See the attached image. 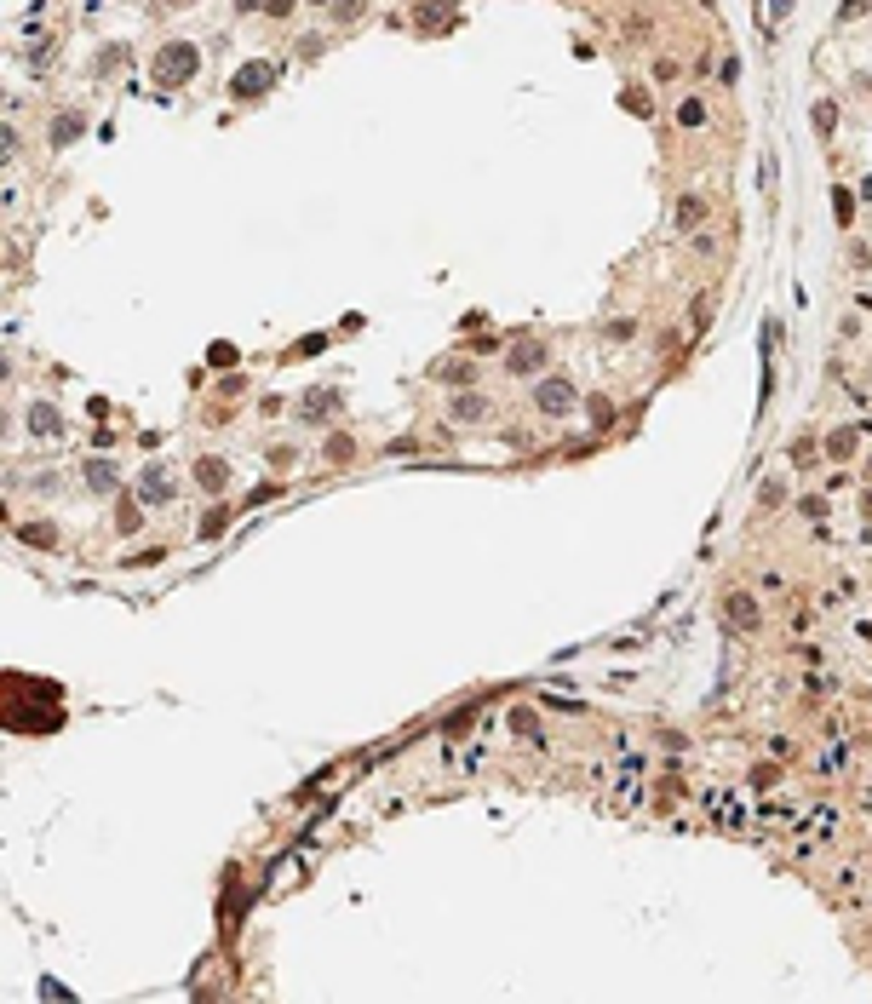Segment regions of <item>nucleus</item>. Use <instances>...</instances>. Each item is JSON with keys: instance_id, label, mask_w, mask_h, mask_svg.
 <instances>
[{"instance_id": "obj_34", "label": "nucleus", "mask_w": 872, "mask_h": 1004, "mask_svg": "<svg viewBox=\"0 0 872 1004\" xmlns=\"http://www.w3.org/2000/svg\"><path fill=\"white\" fill-rule=\"evenodd\" d=\"M310 6H333V0H310Z\"/></svg>"}, {"instance_id": "obj_32", "label": "nucleus", "mask_w": 872, "mask_h": 1004, "mask_svg": "<svg viewBox=\"0 0 872 1004\" xmlns=\"http://www.w3.org/2000/svg\"><path fill=\"white\" fill-rule=\"evenodd\" d=\"M867 6V0H844V18H850V12H861Z\"/></svg>"}, {"instance_id": "obj_11", "label": "nucleus", "mask_w": 872, "mask_h": 1004, "mask_svg": "<svg viewBox=\"0 0 872 1004\" xmlns=\"http://www.w3.org/2000/svg\"><path fill=\"white\" fill-rule=\"evenodd\" d=\"M299 408H305V414H299L305 425H322V419L339 414V391H305V402H299Z\"/></svg>"}, {"instance_id": "obj_18", "label": "nucleus", "mask_w": 872, "mask_h": 1004, "mask_svg": "<svg viewBox=\"0 0 872 1004\" xmlns=\"http://www.w3.org/2000/svg\"><path fill=\"white\" fill-rule=\"evenodd\" d=\"M855 448H861V431L844 425V431H832V437H827V459H850Z\"/></svg>"}, {"instance_id": "obj_6", "label": "nucleus", "mask_w": 872, "mask_h": 1004, "mask_svg": "<svg viewBox=\"0 0 872 1004\" xmlns=\"http://www.w3.org/2000/svg\"><path fill=\"white\" fill-rule=\"evenodd\" d=\"M448 419H454V425H488V419H494V402H488L482 391H454Z\"/></svg>"}, {"instance_id": "obj_9", "label": "nucleus", "mask_w": 872, "mask_h": 1004, "mask_svg": "<svg viewBox=\"0 0 872 1004\" xmlns=\"http://www.w3.org/2000/svg\"><path fill=\"white\" fill-rule=\"evenodd\" d=\"M81 477H87L92 494H115V488H121V465H115V459H87V465H81Z\"/></svg>"}, {"instance_id": "obj_20", "label": "nucleus", "mask_w": 872, "mask_h": 1004, "mask_svg": "<svg viewBox=\"0 0 872 1004\" xmlns=\"http://www.w3.org/2000/svg\"><path fill=\"white\" fill-rule=\"evenodd\" d=\"M758 505H763V511L786 505V482H781V477H763V482H758Z\"/></svg>"}, {"instance_id": "obj_12", "label": "nucleus", "mask_w": 872, "mask_h": 1004, "mask_svg": "<svg viewBox=\"0 0 872 1004\" xmlns=\"http://www.w3.org/2000/svg\"><path fill=\"white\" fill-rule=\"evenodd\" d=\"M81 132H87V115H81V110H64V115L52 121V132H46V138H52V150H69Z\"/></svg>"}, {"instance_id": "obj_1", "label": "nucleus", "mask_w": 872, "mask_h": 1004, "mask_svg": "<svg viewBox=\"0 0 872 1004\" xmlns=\"http://www.w3.org/2000/svg\"><path fill=\"white\" fill-rule=\"evenodd\" d=\"M196 69H201V46L196 41H167L161 52H155V87L178 92V87L196 81Z\"/></svg>"}, {"instance_id": "obj_7", "label": "nucleus", "mask_w": 872, "mask_h": 1004, "mask_svg": "<svg viewBox=\"0 0 872 1004\" xmlns=\"http://www.w3.org/2000/svg\"><path fill=\"white\" fill-rule=\"evenodd\" d=\"M173 488H178V482H173V471H167L161 459L138 471V505H167V500H173Z\"/></svg>"}, {"instance_id": "obj_24", "label": "nucleus", "mask_w": 872, "mask_h": 1004, "mask_svg": "<svg viewBox=\"0 0 872 1004\" xmlns=\"http://www.w3.org/2000/svg\"><path fill=\"white\" fill-rule=\"evenodd\" d=\"M809 121H815V132H821V138H832V127H838V104H827V98H821L815 110H809Z\"/></svg>"}, {"instance_id": "obj_14", "label": "nucleus", "mask_w": 872, "mask_h": 1004, "mask_svg": "<svg viewBox=\"0 0 872 1004\" xmlns=\"http://www.w3.org/2000/svg\"><path fill=\"white\" fill-rule=\"evenodd\" d=\"M29 431L35 437H64V414H58L52 402H35L29 408Z\"/></svg>"}, {"instance_id": "obj_21", "label": "nucleus", "mask_w": 872, "mask_h": 1004, "mask_svg": "<svg viewBox=\"0 0 872 1004\" xmlns=\"http://www.w3.org/2000/svg\"><path fill=\"white\" fill-rule=\"evenodd\" d=\"M718 247L723 241L712 236V230H689V253H695V259H718Z\"/></svg>"}, {"instance_id": "obj_13", "label": "nucleus", "mask_w": 872, "mask_h": 1004, "mask_svg": "<svg viewBox=\"0 0 872 1004\" xmlns=\"http://www.w3.org/2000/svg\"><path fill=\"white\" fill-rule=\"evenodd\" d=\"M505 729H511L517 741H540L545 723H540V712H534V706H511V712H505Z\"/></svg>"}, {"instance_id": "obj_22", "label": "nucleus", "mask_w": 872, "mask_h": 1004, "mask_svg": "<svg viewBox=\"0 0 872 1004\" xmlns=\"http://www.w3.org/2000/svg\"><path fill=\"white\" fill-rule=\"evenodd\" d=\"M700 121H706V98H695V92H689V98L677 104V127H700Z\"/></svg>"}, {"instance_id": "obj_31", "label": "nucleus", "mask_w": 872, "mask_h": 1004, "mask_svg": "<svg viewBox=\"0 0 872 1004\" xmlns=\"http://www.w3.org/2000/svg\"><path fill=\"white\" fill-rule=\"evenodd\" d=\"M706 322H712V299H695V333H706Z\"/></svg>"}, {"instance_id": "obj_19", "label": "nucleus", "mask_w": 872, "mask_h": 1004, "mask_svg": "<svg viewBox=\"0 0 872 1004\" xmlns=\"http://www.w3.org/2000/svg\"><path fill=\"white\" fill-rule=\"evenodd\" d=\"M436 379H448V385H459V391H471V385H477V362H448V368H436Z\"/></svg>"}, {"instance_id": "obj_15", "label": "nucleus", "mask_w": 872, "mask_h": 1004, "mask_svg": "<svg viewBox=\"0 0 872 1004\" xmlns=\"http://www.w3.org/2000/svg\"><path fill=\"white\" fill-rule=\"evenodd\" d=\"M706 224V196H677V230H700Z\"/></svg>"}, {"instance_id": "obj_30", "label": "nucleus", "mask_w": 872, "mask_h": 1004, "mask_svg": "<svg viewBox=\"0 0 872 1004\" xmlns=\"http://www.w3.org/2000/svg\"><path fill=\"white\" fill-rule=\"evenodd\" d=\"M832 207H838V224H850V219H855V201L844 196V190H838V196H832Z\"/></svg>"}, {"instance_id": "obj_33", "label": "nucleus", "mask_w": 872, "mask_h": 1004, "mask_svg": "<svg viewBox=\"0 0 872 1004\" xmlns=\"http://www.w3.org/2000/svg\"><path fill=\"white\" fill-rule=\"evenodd\" d=\"M161 6H196V0H161Z\"/></svg>"}, {"instance_id": "obj_3", "label": "nucleus", "mask_w": 872, "mask_h": 1004, "mask_svg": "<svg viewBox=\"0 0 872 1004\" xmlns=\"http://www.w3.org/2000/svg\"><path fill=\"white\" fill-rule=\"evenodd\" d=\"M580 408V396H574V385L568 379H540L534 385V414L540 419H568Z\"/></svg>"}, {"instance_id": "obj_2", "label": "nucleus", "mask_w": 872, "mask_h": 1004, "mask_svg": "<svg viewBox=\"0 0 872 1004\" xmlns=\"http://www.w3.org/2000/svg\"><path fill=\"white\" fill-rule=\"evenodd\" d=\"M276 75H282V69H276L270 58H253V64H241L236 75H230V98H264V92L276 87Z\"/></svg>"}, {"instance_id": "obj_8", "label": "nucleus", "mask_w": 872, "mask_h": 1004, "mask_svg": "<svg viewBox=\"0 0 872 1004\" xmlns=\"http://www.w3.org/2000/svg\"><path fill=\"white\" fill-rule=\"evenodd\" d=\"M723 620H729L735 632H758V626H763L758 597H752V591H729V597H723Z\"/></svg>"}, {"instance_id": "obj_27", "label": "nucleus", "mask_w": 872, "mask_h": 1004, "mask_svg": "<svg viewBox=\"0 0 872 1004\" xmlns=\"http://www.w3.org/2000/svg\"><path fill=\"white\" fill-rule=\"evenodd\" d=\"M224 523H230V505H218V511H207V523H201V534H224Z\"/></svg>"}, {"instance_id": "obj_35", "label": "nucleus", "mask_w": 872, "mask_h": 1004, "mask_svg": "<svg viewBox=\"0 0 872 1004\" xmlns=\"http://www.w3.org/2000/svg\"><path fill=\"white\" fill-rule=\"evenodd\" d=\"M92 6H98V0H92Z\"/></svg>"}, {"instance_id": "obj_16", "label": "nucleus", "mask_w": 872, "mask_h": 1004, "mask_svg": "<svg viewBox=\"0 0 872 1004\" xmlns=\"http://www.w3.org/2000/svg\"><path fill=\"white\" fill-rule=\"evenodd\" d=\"M322 459L327 465H350V459H356V437H350V431H333V437L322 442Z\"/></svg>"}, {"instance_id": "obj_29", "label": "nucleus", "mask_w": 872, "mask_h": 1004, "mask_svg": "<svg viewBox=\"0 0 872 1004\" xmlns=\"http://www.w3.org/2000/svg\"><path fill=\"white\" fill-rule=\"evenodd\" d=\"M293 6H299V0H259V12H270V18H287Z\"/></svg>"}, {"instance_id": "obj_23", "label": "nucleus", "mask_w": 872, "mask_h": 1004, "mask_svg": "<svg viewBox=\"0 0 872 1004\" xmlns=\"http://www.w3.org/2000/svg\"><path fill=\"white\" fill-rule=\"evenodd\" d=\"M586 419H591L597 431H609V425H614V402H609V396H591V402H586Z\"/></svg>"}, {"instance_id": "obj_28", "label": "nucleus", "mask_w": 872, "mask_h": 1004, "mask_svg": "<svg viewBox=\"0 0 872 1004\" xmlns=\"http://www.w3.org/2000/svg\"><path fill=\"white\" fill-rule=\"evenodd\" d=\"M293 459H299V448H270V465L276 471H293Z\"/></svg>"}, {"instance_id": "obj_17", "label": "nucleus", "mask_w": 872, "mask_h": 1004, "mask_svg": "<svg viewBox=\"0 0 872 1004\" xmlns=\"http://www.w3.org/2000/svg\"><path fill=\"white\" fill-rule=\"evenodd\" d=\"M18 540H23V546H35V551H52V546H58V528H52V523H23Z\"/></svg>"}, {"instance_id": "obj_5", "label": "nucleus", "mask_w": 872, "mask_h": 1004, "mask_svg": "<svg viewBox=\"0 0 872 1004\" xmlns=\"http://www.w3.org/2000/svg\"><path fill=\"white\" fill-rule=\"evenodd\" d=\"M545 362H551V345H545V339H517V345L505 350V373H511V379H534Z\"/></svg>"}, {"instance_id": "obj_10", "label": "nucleus", "mask_w": 872, "mask_h": 1004, "mask_svg": "<svg viewBox=\"0 0 872 1004\" xmlns=\"http://www.w3.org/2000/svg\"><path fill=\"white\" fill-rule=\"evenodd\" d=\"M196 482H201L207 494H224V488H230V459L201 454V459H196Z\"/></svg>"}, {"instance_id": "obj_26", "label": "nucleus", "mask_w": 872, "mask_h": 1004, "mask_svg": "<svg viewBox=\"0 0 872 1004\" xmlns=\"http://www.w3.org/2000/svg\"><path fill=\"white\" fill-rule=\"evenodd\" d=\"M362 6H368V0H333V18H339V23H356Z\"/></svg>"}, {"instance_id": "obj_4", "label": "nucleus", "mask_w": 872, "mask_h": 1004, "mask_svg": "<svg viewBox=\"0 0 872 1004\" xmlns=\"http://www.w3.org/2000/svg\"><path fill=\"white\" fill-rule=\"evenodd\" d=\"M459 29V0H414V35Z\"/></svg>"}, {"instance_id": "obj_25", "label": "nucleus", "mask_w": 872, "mask_h": 1004, "mask_svg": "<svg viewBox=\"0 0 872 1004\" xmlns=\"http://www.w3.org/2000/svg\"><path fill=\"white\" fill-rule=\"evenodd\" d=\"M138 523H144V511H138V505L127 500V505H121V511H115V528H121V534H132V528H138Z\"/></svg>"}]
</instances>
